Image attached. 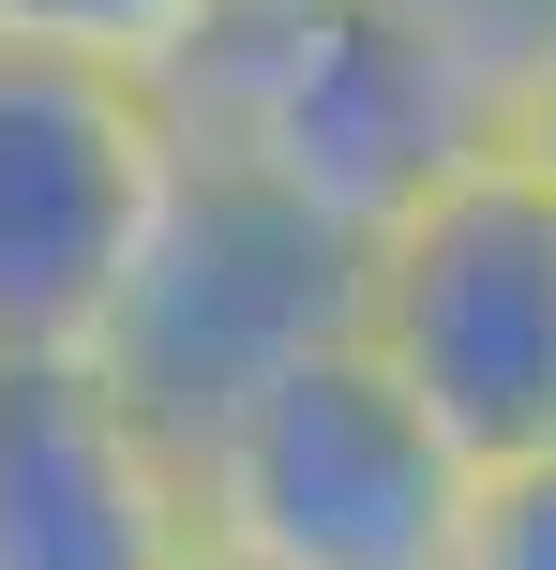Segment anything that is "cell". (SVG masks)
Here are the masks:
<instances>
[{
    "mask_svg": "<svg viewBox=\"0 0 556 570\" xmlns=\"http://www.w3.org/2000/svg\"><path fill=\"white\" fill-rule=\"evenodd\" d=\"M181 136L256 166L316 226L377 240L437 166H467L511 106V46H481L451 0H226L166 76Z\"/></svg>",
    "mask_w": 556,
    "mask_h": 570,
    "instance_id": "obj_1",
    "label": "cell"
},
{
    "mask_svg": "<svg viewBox=\"0 0 556 570\" xmlns=\"http://www.w3.org/2000/svg\"><path fill=\"white\" fill-rule=\"evenodd\" d=\"M196 541L211 570H451L481 465L421 421V391L361 331L271 361L196 435Z\"/></svg>",
    "mask_w": 556,
    "mask_h": 570,
    "instance_id": "obj_2",
    "label": "cell"
},
{
    "mask_svg": "<svg viewBox=\"0 0 556 570\" xmlns=\"http://www.w3.org/2000/svg\"><path fill=\"white\" fill-rule=\"evenodd\" d=\"M361 345L421 391L467 465L556 451V180L511 136L437 166L361 240Z\"/></svg>",
    "mask_w": 556,
    "mask_h": 570,
    "instance_id": "obj_3",
    "label": "cell"
},
{
    "mask_svg": "<svg viewBox=\"0 0 556 570\" xmlns=\"http://www.w3.org/2000/svg\"><path fill=\"white\" fill-rule=\"evenodd\" d=\"M181 180L166 76L0 46V361H106L120 285Z\"/></svg>",
    "mask_w": 556,
    "mask_h": 570,
    "instance_id": "obj_4",
    "label": "cell"
},
{
    "mask_svg": "<svg viewBox=\"0 0 556 570\" xmlns=\"http://www.w3.org/2000/svg\"><path fill=\"white\" fill-rule=\"evenodd\" d=\"M331 331H361V240L316 226L301 196H271L256 166H226L211 136H181V180H166L136 285H120L106 375L166 435H196L211 405H241L271 361H301Z\"/></svg>",
    "mask_w": 556,
    "mask_h": 570,
    "instance_id": "obj_5",
    "label": "cell"
},
{
    "mask_svg": "<svg viewBox=\"0 0 556 570\" xmlns=\"http://www.w3.org/2000/svg\"><path fill=\"white\" fill-rule=\"evenodd\" d=\"M0 570H211L196 451L106 361H0Z\"/></svg>",
    "mask_w": 556,
    "mask_h": 570,
    "instance_id": "obj_6",
    "label": "cell"
},
{
    "mask_svg": "<svg viewBox=\"0 0 556 570\" xmlns=\"http://www.w3.org/2000/svg\"><path fill=\"white\" fill-rule=\"evenodd\" d=\"M226 16V0H0V46H60L106 60V76H181V46Z\"/></svg>",
    "mask_w": 556,
    "mask_h": 570,
    "instance_id": "obj_7",
    "label": "cell"
},
{
    "mask_svg": "<svg viewBox=\"0 0 556 570\" xmlns=\"http://www.w3.org/2000/svg\"><path fill=\"white\" fill-rule=\"evenodd\" d=\"M451 570H556V451H527V465H481Z\"/></svg>",
    "mask_w": 556,
    "mask_h": 570,
    "instance_id": "obj_8",
    "label": "cell"
},
{
    "mask_svg": "<svg viewBox=\"0 0 556 570\" xmlns=\"http://www.w3.org/2000/svg\"><path fill=\"white\" fill-rule=\"evenodd\" d=\"M497 136H511V150H527V166L556 180V16H542V46L511 60V106H497Z\"/></svg>",
    "mask_w": 556,
    "mask_h": 570,
    "instance_id": "obj_9",
    "label": "cell"
}]
</instances>
